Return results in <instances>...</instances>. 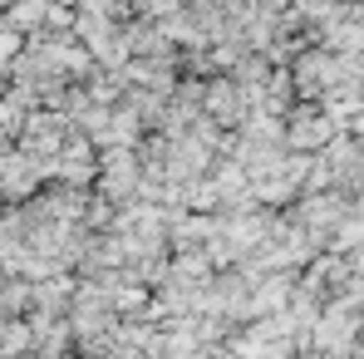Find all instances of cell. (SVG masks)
Listing matches in <instances>:
<instances>
[{"mask_svg": "<svg viewBox=\"0 0 364 359\" xmlns=\"http://www.w3.org/2000/svg\"><path fill=\"white\" fill-rule=\"evenodd\" d=\"M10 55H15V35H10V30H0V60H10Z\"/></svg>", "mask_w": 364, "mask_h": 359, "instance_id": "obj_1", "label": "cell"}]
</instances>
